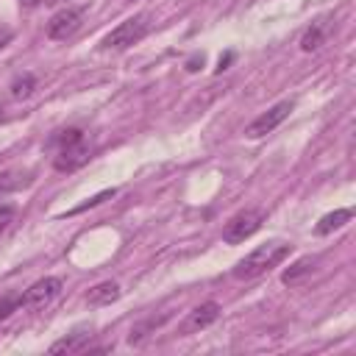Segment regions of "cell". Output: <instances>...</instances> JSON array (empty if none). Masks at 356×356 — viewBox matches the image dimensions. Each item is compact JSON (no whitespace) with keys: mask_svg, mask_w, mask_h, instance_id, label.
Listing matches in <instances>:
<instances>
[{"mask_svg":"<svg viewBox=\"0 0 356 356\" xmlns=\"http://www.w3.org/2000/svg\"><path fill=\"white\" fill-rule=\"evenodd\" d=\"M289 253H292V245H289V242H264V245H259L256 250H250L242 261H236L234 278H239V281H253V278L264 275L267 270L278 267L284 259H289Z\"/></svg>","mask_w":356,"mask_h":356,"instance_id":"1","label":"cell"},{"mask_svg":"<svg viewBox=\"0 0 356 356\" xmlns=\"http://www.w3.org/2000/svg\"><path fill=\"white\" fill-rule=\"evenodd\" d=\"M147 31H150V17H147V14H136V17L122 19L114 31H108L100 44H103L106 50H125V47L136 44L139 39H145Z\"/></svg>","mask_w":356,"mask_h":356,"instance_id":"2","label":"cell"},{"mask_svg":"<svg viewBox=\"0 0 356 356\" xmlns=\"http://www.w3.org/2000/svg\"><path fill=\"white\" fill-rule=\"evenodd\" d=\"M264 222V211L261 209H242L236 211L225 225H222V242L228 245H239L248 236H253Z\"/></svg>","mask_w":356,"mask_h":356,"instance_id":"3","label":"cell"},{"mask_svg":"<svg viewBox=\"0 0 356 356\" xmlns=\"http://www.w3.org/2000/svg\"><path fill=\"white\" fill-rule=\"evenodd\" d=\"M58 292H61V278L44 275V278H39L36 284H31L25 292H19V309H28V312L44 309Z\"/></svg>","mask_w":356,"mask_h":356,"instance_id":"4","label":"cell"},{"mask_svg":"<svg viewBox=\"0 0 356 356\" xmlns=\"http://www.w3.org/2000/svg\"><path fill=\"white\" fill-rule=\"evenodd\" d=\"M295 108V103L292 100H281V103H275L273 108H267L264 114H259L248 128H245V136L248 139H259V136H264V134H270V131H275L286 117H289V111Z\"/></svg>","mask_w":356,"mask_h":356,"instance_id":"5","label":"cell"},{"mask_svg":"<svg viewBox=\"0 0 356 356\" xmlns=\"http://www.w3.org/2000/svg\"><path fill=\"white\" fill-rule=\"evenodd\" d=\"M83 22V8H61L50 17L47 28H44V36L53 39V42H64L70 39Z\"/></svg>","mask_w":356,"mask_h":356,"instance_id":"6","label":"cell"},{"mask_svg":"<svg viewBox=\"0 0 356 356\" xmlns=\"http://www.w3.org/2000/svg\"><path fill=\"white\" fill-rule=\"evenodd\" d=\"M86 161H89V145H86V139H81V142H72V145L58 147L56 150V159H53V167L58 172H72V170L83 167Z\"/></svg>","mask_w":356,"mask_h":356,"instance_id":"7","label":"cell"},{"mask_svg":"<svg viewBox=\"0 0 356 356\" xmlns=\"http://www.w3.org/2000/svg\"><path fill=\"white\" fill-rule=\"evenodd\" d=\"M217 317H220V303H217V300H206V303L195 306V309L186 314V320L181 323V334L203 331V328H209Z\"/></svg>","mask_w":356,"mask_h":356,"instance_id":"8","label":"cell"},{"mask_svg":"<svg viewBox=\"0 0 356 356\" xmlns=\"http://www.w3.org/2000/svg\"><path fill=\"white\" fill-rule=\"evenodd\" d=\"M314 267H317V259L303 256V259H298L295 264H289V267L281 273V284H286V286H298V284H303V281L314 273Z\"/></svg>","mask_w":356,"mask_h":356,"instance_id":"9","label":"cell"},{"mask_svg":"<svg viewBox=\"0 0 356 356\" xmlns=\"http://www.w3.org/2000/svg\"><path fill=\"white\" fill-rule=\"evenodd\" d=\"M120 295H122V292H120V286H117L114 281H103V284H97V286L89 289L86 303H89V306H108V303H114Z\"/></svg>","mask_w":356,"mask_h":356,"instance_id":"10","label":"cell"},{"mask_svg":"<svg viewBox=\"0 0 356 356\" xmlns=\"http://www.w3.org/2000/svg\"><path fill=\"white\" fill-rule=\"evenodd\" d=\"M350 217H353V209H337V211L325 214V217L314 225V234H317V236H328L331 231H337V228H342L345 222H350Z\"/></svg>","mask_w":356,"mask_h":356,"instance_id":"11","label":"cell"},{"mask_svg":"<svg viewBox=\"0 0 356 356\" xmlns=\"http://www.w3.org/2000/svg\"><path fill=\"white\" fill-rule=\"evenodd\" d=\"M33 184V172L31 170H8V172H0V195H8V192H17L22 186H31Z\"/></svg>","mask_w":356,"mask_h":356,"instance_id":"12","label":"cell"},{"mask_svg":"<svg viewBox=\"0 0 356 356\" xmlns=\"http://www.w3.org/2000/svg\"><path fill=\"white\" fill-rule=\"evenodd\" d=\"M89 339H92V334H70V337L53 342L50 353H83V350H89Z\"/></svg>","mask_w":356,"mask_h":356,"instance_id":"13","label":"cell"},{"mask_svg":"<svg viewBox=\"0 0 356 356\" xmlns=\"http://www.w3.org/2000/svg\"><path fill=\"white\" fill-rule=\"evenodd\" d=\"M33 89H36V78H33L31 72H22V75H17V78L11 81V97H17V100L31 97Z\"/></svg>","mask_w":356,"mask_h":356,"instance_id":"14","label":"cell"},{"mask_svg":"<svg viewBox=\"0 0 356 356\" xmlns=\"http://www.w3.org/2000/svg\"><path fill=\"white\" fill-rule=\"evenodd\" d=\"M83 139V131L81 128H64V131H56L50 139H47V147H64V145H72V142H81Z\"/></svg>","mask_w":356,"mask_h":356,"instance_id":"15","label":"cell"},{"mask_svg":"<svg viewBox=\"0 0 356 356\" xmlns=\"http://www.w3.org/2000/svg\"><path fill=\"white\" fill-rule=\"evenodd\" d=\"M323 39H325V31H323V25H312L303 36H300V50L303 53H312V50H317L320 44H323Z\"/></svg>","mask_w":356,"mask_h":356,"instance_id":"16","label":"cell"},{"mask_svg":"<svg viewBox=\"0 0 356 356\" xmlns=\"http://www.w3.org/2000/svg\"><path fill=\"white\" fill-rule=\"evenodd\" d=\"M19 309V292H8L0 298V320H8Z\"/></svg>","mask_w":356,"mask_h":356,"instance_id":"17","label":"cell"},{"mask_svg":"<svg viewBox=\"0 0 356 356\" xmlns=\"http://www.w3.org/2000/svg\"><path fill=\"white\" fill-rule=\"evenodd\" d=\"M14 220H17V206L14 203H3L0 206V234H6Z\"/></svg>","mask_w":356,"mask_h":356,"instance_id":"18","label":"cell"},{"mask_svg":"<svg viewBox=\"0 0 356 356\" xmlns=\"http://www.w3.org/2000/svg\"><path fill=\"white\" fill-rule=\"evenodd\" d=\"M117 195V189H103L100 195H95L89 203H83V206H78V209H72V214H78V211H83V209H89V206H97V203H103V200H108V197H114Z\"/></svg>","mask_w":356,"mask_h":356,"instance_id":"19","label":"cell"},{"mask_svg":"<svg viewBox=\"0 0 356 356\" xmlns=\"http://www.w3.org/2000/svg\"><path fill=\"white\" fill-rule=\"evenodd\" d=\"M203 61H206V58H203V53H195V56L186 61V70H189V72H197V70L203 67Z\"/></svg>","mask_w":356,"mask_h":356,"instance_id":"20","label":"cell"},{"mask_svg":"<svg viewBox=\"0 0 356 356\" xmlns=\"http://www.w3.org/2000/svg\"><path fill=\"white\" fill-rule=\"evenodd\" d=\"M234 61V53H225V56H220V64H217V72H222V70H228V64Z\"/></svg>","mask_w":356,"mask_h":356,"instance_id":"21","label":"cell"},{"mask_svg":"<svg viewBox=\"0 0 356 356\" xmlns=\"http://www.w3.org/2000/svg\"><path fill=\"white\" fill-rule=\"evenodd\" d=\"M8 42H11V31L6 28V31H0V47H6Z\"/></svg>","mask_w":356,"mask_h":356,"instance_id":"22","label":"cell"},{"mask_svg":"<svg viewBox=\"0 0 356 356\" xmlns=\"http://www.w3.org/2000/svg\"><path fill=\"white\" fill-rule=\"evenodd\" d=\"M19 3H25V6H36V0H19Z\"/></svg>","mask_w":356,"mask_h":356,"instance_id":"23","label":"cell"}]
</instances>
